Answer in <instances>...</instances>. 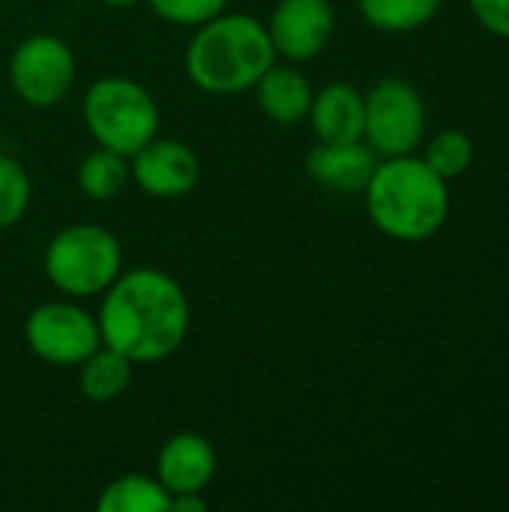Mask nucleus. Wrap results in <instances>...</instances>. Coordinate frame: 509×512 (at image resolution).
Listing matches in <instances>:
<instances>
[{
  "label": "nucleus",
  "instance_id": "nucleus-8",
  "mask_svg": "<svg viewBox=\"0 0 509 512\" xmlns=\"http://www.w3.org/2000/svg\"><path fill=\"white\" fill-rule=\"evenodd\" d=\"M27 348L51 366H78L99 345V321L72 300L36 306L24 321Z\"/></svg>",
  "mask_w": 509,
  "mask_h": 512
},
{
  "label": "nucleus",
  "instance_id": "nucleus-5",
  "mask_svg": "<svg viewBox=\"0 0 509 512\" xmlns=\"http://www.w3.org/2000/svg\"><path fill=\"white\" fill-rule=\"evenodd\" d=\"M120 273L123 246L102 225H66L45 246V276L66 297H99Z\"/></svg>",
  "mask_w": 509,
  "mask_h": 512
},
{
  "label": "nucleus",
  "instance_id": "nucleus-20",
  "mask_svg": "<svg viewBox=\"0 0 509 512\" xmlns=\"http://www.w3.org/2000/svg\"><path fill=\"white\" fill-rule=\"evenodd\" d=\"M30 174L27 168L0 153V231L12 228L24 219L27 207H30Z\"/></svg>",
  "mask_w": 509,
  "mask_h": 512
},
{
  "label": "nucleus",
  "instance_id": "nucleus-14",
  "mask_svg": "<svg viewBox=\"0 0 509 512\" xmlns=\"http://www.w3.org/2000/svg\"><path fill=\"white\" fill-rule=\"evenodd\" d=\"M258 108L276 123H300L309 117L312 84L294 63H273L252 87Z\"/></svg>",
  "mask_w": 509,
  "mask_h": 512
},
{
  "label": "nucleus",
  "instance_id": "nucleus-7",
  "mask_svg": "<svg viewBox=\"0 0 509 512\" xmlns=\"http://www.w3.org/2000/svg\"><path fill=\"white\" fill-rule=\"evenodd\" d=\"M78 75L72 48L54 33H33L21 39L9 57V84L30 108L60 105Z\"/></svg>",
  "mask_w": 509,
  "mask_h": 512
},
{
  "label": "nucleus",
  "instance_id": "nucleus-6",
  "mask_svg": "<svg viewBox=\"0 0 509 512\" xmlns=\"http://www.w3.org/2000/svg\"><path fill=\"white\" fill-rule=\"evenodd\" d=\"M366 126L363 141L384 156L417 153L426 141V102L420 90L405 78H381L366 93Z\"/></svg>",
  "mask_w": 509,
  "mask_h": 512
},
{
  "label": "nucleus",
  "instance_id": "nucleus-3",
  "mask_svg": "<svg viewBox=\"0 0 509 512\" xmlns=\"http://www.w3.org/2000/svg\"><path fill=\"white\" fill-rule=\"evenodd\" d=\"M276 60L267 24L243 12H219L198 24L183 54L189 81L213 96L252 90Z\"/></svg>",
  "mask_w": 509,
  "mask_h": 512
},
{
  "label": "nucleus",
  "instance_id": "nucleus-24",
  "mask_svg": "<svg viewBox=\"0 0 509 512\" xmlns=\"http://www.w3.org/2000/svg\"><path fill=\"white\" fill-rule=\"evenodd\" d=\"M99 3L114 6V9H126V6H135V3H141V0H99Z\"/></svg>",
  "mask_w": 509,
  "mask_h": 512
},
{
  "label": "nucleus",
  "instance_id": "nucleus-22",
  "mask_svg": "<svg viewBox=\"0 0 509 512\" xmlns=\"http://www.w3.org/2000/svg\"><path fill=\"white\" fill-rule=\"evenodd\" d=\"M468 6L486 33L509 42V0H468Z\"/></svg>",
  "mask_w": 509,
  "mask_h": 512
},
{
  "label": "nucleus",
  "instance_id": "nucleus-15",
  "mask_svg": "<svg viewBox=\"0 0 509 512\" xmlns=\"http://www.w3.org/2000/svg\"><path fill=\"white\" fill-rule=\"evenodd\" d=\"M132 366L135 363L126 360L120 351L99 345L90 357H84L78 363V387H81L84 399L93 405L120 399L132 384Z\"/></svg>",
  "mask_w": 509,
  "mask_h": 512
},
{
  "label": "nucleus",
  "instance_id": "nucleus-18",
  "mask_svg": "<svg viewBox=\"0 0 509 512\" xmlns=\"http://www.w3.org/2000/svg\"><path fill=\"white\" fill-rule=\"evenodd\" d=\"M129 180V159L105 147L90 150L78 165V189L93 201H114Z\"/></svg>",
  "mask_w": 509,
  "mask_h": 512
},
{
  "label": "nucleus",
  "instance_id": "nucleus-17",
  "mask_svg": "<svg viewBox=\"0 0 509 512\" xmlns=\"http://www.w3.org/2000/svg\"><path fill=\"white\" fill-rule=\"evenodd\" d=\"M444 0H357V12L363 21L381 33H411L426 27Z\"/></svg>",
  "mask_w": 509,
  "mask_h": 512
},
{
  "label": "nucleus",
  "instance_id": "nucleus-13",
  "mask_svg": "<svg viewBox=\"0 0 509 512\" xmlns=\"http://www.w3.org/2000/svg\"><path fill=\"white\" fill-rule=\"evenodd\" d=\"M312 132L318 141L342 144V141H363L366 126V96L348 81H333L315 90L309 117Z\"/></svg>",
  "mask_w": 509,
  "mask_h": 512
},
{
  "label": "nucleus",
  "instance_id": "nucleus-23",
  "mask_svg": "<svg viewBox=\"0 0 509 512\" xmlns=\"http://www.w3.org/2000/svg\"><path fill=\"white\" fill-rule=\"evenodd\" d=\"M207 504L201 495H171V510L168 512H204Z\"/></svg>",
  "mask_w": 509,
  "mask_h": 512
},
{
  "label": "nucleus",
  "instance_id": "nucleus-19",
  "mask_svg": "<svg viewBox=\"0 0 509 512\" xmlns=\"http://www.w3.org/2000/svg\"><path fill=\"white\" fill-rule=\"evenodd\" d=\"M474 153H477V147L468 132L441 129L426 141L420 156L438 177H444L450 183V180H459L462 174H468V168L474 165Z\"/></svg>",
  "mask_w": 509,
  "mask_h": 512
},
{
  "label": "nucleus",
  "instance_id": "nucleus-11",
  "mask_svg": "<svg viewBox=\"0 0 509 512\" xmlns=\"http://www.w3.org/2000/svg\"><path fill=\"white\" fill-rule=\"evenodd\" d=\"M219 468L216 447L198 432L171 435L156 456V480L168 495H201Z\"/></svg>",
  "mask_w": 509,
  "mask_h": 512
},
{
  "label": "nucleus",
  "instance_id": "nucleus-12",
  "mask_svg": "<svg viewBox=\"0 0 509 512\" xmlns=\"http://www.w3.org/2000/svg\"><path fill=\"white\" fill-rule=\"evenodd\" d=\"M375 165H378V153L366 141H342V144L318 141L303 162L312 183L345 195L363 192Z\"/></svg>",
  "mask_w": 509,
  "mask_h": 512
},
{
  "label": "nucleus",
  "instance_id": "nucleus-21",
  "mask_svg": "<svg viewBox=\"0 0 509 512\" xmlns=\"http://www.w3.org/2000/svg\"><path fill=\"white\" fill-rule=\"evenodd\" d=\"M153 15L177 27H198L219 12H225L228 0H147Z\"/></svg>",
  "mask_w": 509,
  "mask_h": 512
},
{
  "label": "nucleus",
  "instance_id": "nucleus-9",
  "mask_svg": "<svg viewBox=\"0 0 509 512\" xmlns=\"http://www.w3.org/2000/svg\"><path fill=\"white\" fill-rule=\"evenodd\" d=\"M276 57L288 63L315 60L336 33V9L330 0H279L267 21Z\"/></svg>",
  "mask_w": 509,
  "mask_h": 512
},
{
  "label": "nucleus",
  "instance_id": "nucleus-10",
  "mask_svg": "<svg viewBox=\"0 0 509 512\" xmlns=\"http://www.w3.org/2000/svg\"><path fill=\"white\" fill-rule=\"evenodd\" d=\"M132 183L150 198L174 201L189 195L201 180V162L195 150L174 138H153L129 156Z\"/></svg>",
  "mask_w": 509,
  "mask_h": 512
},
{
  "label": "nucleus",
  "instance_id": "nucleus-16",
  "mask_svg": "<svg viewBox=\"0 0 509 512\" xmlns=\"http://www.w3.org/2000/svg\"><path fill=\"white\" fill-rule=\"evenodd\" d=\"M99 512H168L171 510V495L156 477L147 474H123L111 480L99 501Z\"/></svg>",
  "mask_w": 509,
  "mask_h": 512
},
{
  "label": "nucleus",
  "instance_id": "nucleus-4",
  "mask_svg": "<svg viewBox=\"0 0 509 512\" xmlns=\"http://www.w3.org/2000/svg\"><path fill=\"white\" fill-rule=\"evenodd\" d=\"M81 117L96 147L120 156L138 153L159 135V105L150 90L123 75L93 81L81 99Z\"/></svg>",
  "mask_w": 509,
  "mask_h": 512
},
{
  "label": "nucleus",
  "instance_id": "nucleus-1",
  "mask_svg": "<svg viewBox=\"0 0 509 512\" xmlns=\"http://www.w3.org/2000/svg\"><path fill=\"white\" fill-rule=\"evenodd\" d=\"M96 321L102 345L135 366H150L168 360L186 342L192 309L177 279L156 267H135L123 270L102 291Z\"/></svg>",
  "mask_w": 509,
  "mask_h": 512
},
{
  "label": "nucleus",
  "instance_id": "nucleus-2",
  "mask_svg": "<svg viewBox=\"0 0 509 512\" xmlns=\"http://www.w3.org/2000/svg\"><path fill=\"white\" fill-rule=\"evenodd\" d=\"M363 198L372 225L396 243L432 240L450 219V183L417 153L378 159Z\"/></svg>",
  "mask_w": 509,
  "mask_h": 512
}]
</instances>
